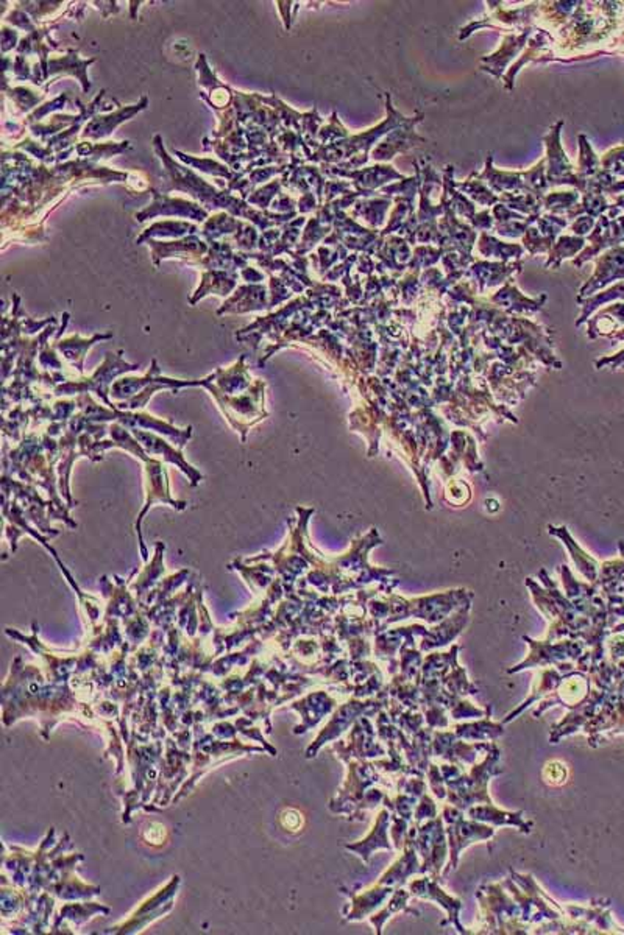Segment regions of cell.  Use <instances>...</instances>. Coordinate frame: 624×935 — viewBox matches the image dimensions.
<instances>
[{
    "label": "cell",
    "instance_id": "7",
    "mask_svg": "<svg viewBox=\"0 0 624 935\" xmlns=\"http://www.w3.org/2000/svg\"><path fill=\"white\" fill-rule=\"evenodd\" d=\"M409 892H411V895L417 897V898L428 899V901L437 903V906H442L446 911V915H448V922L458 930L459 934H470L469 931L465 930L462 923H461V920H459V912L462 909L461 899L448 895L439 886L437 878L423 876L420 880H414L409 884Z\"/></svg>",
    "mask_w": 624,
    "mask_h": 935
},
{
    "label": "cell",
    "instance_id": "2",
    "mask_svg": "<svg viewBox=\"0 0 624 935\" xmlns=\"http://www.w3.org/2000/svg\"><path fill=\"white\" fill-rule=\"evenodd\" d=\"M476 898L481 901L482 915L487 922V931L492 934H525L528 926L521 924V909L517 901L507 897L503 890V884H490L482 887L476 893ZM528 931V930H526Z\"/></svg>",
    "mask_w": 624,
    "mask_h": 935
},
{
    "label": "cell",
    "instance_id": "12",
    "mask_svg": "<svg viewBox=\"0 0 624 935\" xmlns=\"http://www.w3.org/2000/svg\"><path fill=\"white\" fill-rule=\"evenodd\" d=\"M394 892H395L394 887L377 884V886L371 887L362 895H350L352 897V912L346 915V918L348 920H362L367 915H370L373 912L378 911L381 906L386 905V901L390 898V895Z\"/></svg>",
    "mask_w": 624,
    "mask_h": 935
},
{
    "label": "cell",
    "instance_id": "9",
    "mask_svg": "<svg viewBox=\"0 0 624 935\" xmlns=\"http://www.w3.org/2000/svg\"><path fill=\"white\" fill-rule=\"evenodd\" d=\"M414 874H425L423 867H421V859L417 849L414 848L412 843L406 840V845L403 848V855L396 859L395 864L386 872V873L379 878L378 884H383V886L403 887L406 884V881Z\"/></svg>",
    "mask_w": 624,
    "mask_h": 935
},
{
    "label": "cell",
    "instance_id": "21",
    "mask_svg": "<svg viewBox=\"0 0 624 935\" xmlns=\"http://www.w3.org/2000/svg\"><path fill=\"white\" fill-rule=\"evenodd\" d=\"M428 782H429V788L433 790L434 795L444 800L446 798V784L444 776L440 774V767L437 765H431L429 767V774H428Z\"/></svg>",
    "mask_w": 624,
    "mask_h": 935
},
{
    "label": "cell",
    "instance_id": "14",
    "mask_svg": "<svg viewBox=\"0 0 624 935\" xmlns=\"http://www.w3.org/2000/svg\"><path fill=\"white\" fill-rule=\"evenodd\" d=\"M409 898H411V893L406 892L403 887L395 889V892L390 895L389 901L384 905L383 909L378 911L373 917H370V923L375 926L377 934H381V932H383L384 924H386V922H387L392 915H395V914H400V912L404 911L411 912V914H417V915H419V912L409 907Z\"/></svg>",
    "mask_w": 624,
    "mask_h": 935
},
{
    "label": "cell",
    "instance_id": "6",
    "mask_svg": "<svg viewBox=\"0 0 624 935\" xmlns=\"http://www.w3.org/2000/svg\"><path fill=\"white\" fill-rule=\"evenodd\" d=\"M494 744L495 742L467 744L464 739L458 738L454 732H436L431 742V755L444 757L448 763L456 764L464 769V764L473 765L478 755H486Z\"/></svg>",
    "mask_w": 624,
    "mask_h": 935
},
{
    "label": "cell",
    "instance_id": "5",
    "mask_svg": "<svg viewBox=\"0 0 624 935\" xmlns=\"http://www.w3.org/2000/svg\"><path fill=\"white\" fill-rule=\"evenodd\" d=\"M511 873H512V880L506 881L504 886L509 889V892L512 893L513 898L520 906L523 923H531L532 909H536L534 922H542V918L554 922L562 917V912L553 911V907H550L548 903H554V901L545 895L544 890L538 887L531 874L513 873L512 870Z\"/></svg>",
    "mask_w": 624,
    "mask_h": 935
},
{
    "label": "cell",
    "instance_id": "3",
    "mask_svg": "<svg viewBox=\"0 0 624 935\" xmlns=\"http://www.w3.org/2000/svg\"><path fill=\"white\" fill-rule=\"evenodd\" d=\"M442 817L446 823V837H448V848H450V862L444 870V874H448L452 870L458 868L459 857L465 848H469L471 843L484 842L495 836V828L490 824L481 823L476 820H465L464 813L459 807L446 805L444 807Z\"/></svg>",
    "mask_w": 624,
    "mask_h": 935
},
{
    "label": "cell",
    "instance_id": "15",
    "mask_svg": "<svg viewBox=\"0 0 624 935\" xmlns=\"http://www.w3.org/2000/svg\"><path fill=\"white\" fill-rule=\"evenodd\" d=\"M454 734L465 741H495L500 738L501 734H504V728H503V724L486 719L456 725Z\"/></svg>",
    "mask_w": 624,
    "mask_h": 935
},
{
    "label": "cell",
    "instance_id": "8",
    "mask_svg": "<svg viewBox=\"0 0 624 935\" xmlns=\"http://www.w3.org/2000/svg\"><path fill=\"white\" fill-rule=\"evenodd\" d=\"M529 646L532 647L531 655L529 658H526L523 663H520L519 666H515L512 669H509V674L513 672H521L529 667H536V666H548V665H561V661H565L567 658H578L581 649L579 646H576L575 642H561V644H544L540 642L537 644L536 641L528 640L525 638Z\"/></svg>",
    "mask_w": 624,
    "mask_h": 935
},
{
    "label": "cell",
    "instance_id": "17",
    "mask_svg": "<svg viewBox=\"0 0 624 935\" xmlns=\"http://www.w3.org/2000/svg\"><path fill=\"white\" fill-rule=\"evenodd\" d=\"M450 709H452L453 719H469V717H478V719H481V717H486V716H487V711L473 707L471 703L465 701L464 699H461V697H458V699L454 700V703H453Z\"/></svg>",
    "mask_w": 624,
    "mask_h": 935
},
{
    "label": "cell",
    "instance_id": "18",
    "mask_svg": "<svg viewBox=\"0 0 624 935\" xmlns=\"http://www.w3.org/2000/svg\"><path fill=\"white\" fill-rule=\"evenodd\" d=\"M436 817H437V807H436V803H434L433 798H431L429 795H423L420 803H419L417 807H415L414 820H412V823L419 826L423 820H433V818Z\"/></svg>",
    "mask_w": 624,
    "mask_h": 935
},
{
    "label": "cell",
    "instance_id": "19",
    "mask_svg": "<svg viewBox=\"0 0 624 935\" xmlns=\"http://www.w3.org/2000/svg\"><path fill=\"white\" fill-rule=\"evenodd\" d=\"M398 792L421 798L423 795L427 794V782H423V776H419V778L403 776L398 780Z\"/></svg>",
    "mask_w": 624,
    "mask_h": 935
},
{
    "label": "cell",
    "instance_id": "16",
    "mask_svg": "<svg viewBox=\"0 0 624 935\" xmlns=\"http://www.w3.org/2000/svg\"><path fill=\"white\" fill-rule=\"evenodd\" d=\"M440 682H442V686L448 692H452L453 696L462 697L478 692L475 684L470 683L469 678H467V672L462 667H459V666L454 667L452 672H448Z\"/></svg>",
    "mask_w": 624,
    "mask_h": 935
},
{
    "label": "cell",
    "instance_id": "1",
    "mask_svg": "<svg viewBox=\"0 0 624 935\" xmlns=\"http://www.w3.org/2000/svg\"><path fill=\"white\" fill-rule=\"evenodd\" d=\"M500 755L498 745H492V749L486 753L484 761L481 764H473L469 774H464L462 767L456 764L442 765L440 774L445 780L446 798L450 805L459 807L461 811H467L475 805L494 803L488 795L487 786L495 775H500L503 772V769L498 767Z\"/></svg>",
    "mask_w": 624,
    "mask_h": 935
},
{
    "label": "cell",
    "instance_id": "20",
    "mask_svg": "<svg viewBox=\"0 0 624 935\" xmlns=\"http://www.w3.org/2000/svg\"><path fill=\"white\" fill-rule=\"evenodd\" d=\"M545 782L551 786H561L567 782V767L562 763H548L544 770Z\"/></svg>",
    "mask_w": 624,
    "mask_h": 935
},
{
    "label": "cell",
    "instance_id": "13",
    "mask_svg": "<svg viewBox=\"0 0 624 935\" xmlns=\"http://www.w3.org/2000/svg\"><path fill=\"white\" fill-rule=\"evenodd\" d=\"M565 675H567V674L561 675V674H559V669H548V671L542 672V674H540V678H542V680H538L537 683L534 684L531 697L526 699V701H523L521 707L513 709L512 713L509 714L506 719H504V724H509V722H512L513 719H517L520 714L525 711L526 707H531L532 703L537 701L540 697L546 696V694H551L553 691L559 690V686H561L563 680H565Z\"/></svg>",
    "mask_w": 624,
    "mask_h": 935
},
{
    "label": "cell",
    "instance_id": "22",
    "mask_svg": "<svg viewBox=\"0 0 624 935\" xmlns=\"http://www.w3.org/2000/svg\"><path fill=\"white\" fill-rule=\"evenodd\" d=\"M425 719H427L429 728H446L448 726L445 707H440V705L428 707L427 711H425Z\"/></svg>",
    "mask_w": 624,
    "mask_h": 935
},
{
    "label": "cell",
    "instance_id": "10",
    "mask_svg": "<svg viewBox=\"0 0 624 935\" xmlns=\"http://www.w3.org/2000/svg\"><path fill=\"white\" fill-rule=\"evenodd\" d=\"M467 814H469L470 818H473L476 822L490 824L494 828H498V826H513V828H519L525 834L531 832L532 823L531 822H526V818L523 817L525 815L523 811L507 813V811L498 809L494 803H490V805L482 803V805H475V807H469Z\"/></svg>",
    "mask_w": 624,
    "mask_h": 935
},
{
    "label": "cell",
    "instance_id": "4",
    "mask_svg": "<svg viewBox=\"0 0 624 935\" xmlns=\"http://www.w3.org/2000/svg\"><path fill=\"white\" fill-rule=\"evenodd\" d=\"M406 840L414 845V848L420 856L423 872L431 874L433 878H437V874L442 872V867L445 864L446 849H448L444 820L436 817L433 820H427L425 824H419V826L414 823L411 824Z\"/></svg>",
    "mask_w": 624,
    "mask_h": 935
},
{
    "label": "cell",
    "instance_id": "11",
    "mask_svg": "<svg viewBox=\"0 0 624 935\" xmlns=\"http://www.w3.org/2000/svg\"><path fill=\"white\" fill-rule=\"evenodd\" d=\"M389 828L390 811L389 809H383L378 815L377 822H375V826L371 828L370 834L365 837L364 840H361V842L346 845V849L356 853L365 864H369L371 856L377 849L394 848L389 840V834H387Z\"/></svg>",
    "mask_w": 624,
    "mask_h": 935
}]
</instances>
